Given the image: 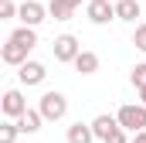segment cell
I'll list each match as a JSON object with an SVG mask.
<instances>
[{
    "label": "cell",
    "instance_id": "cell-23",
    "mask_svg": "<svg viewBox=\"0 0 146 143\" xmlns=\"http://www.w3.org/2000/svg\"><path fill=\"white\" fill-rule=\"evenodd\" d=\"M68 3H72V7H82V0H68Z\"/></svg>",
    "mask_w": 146,
    "mask_h": 143
},
{
    "label": "cell",
    "instance_id": "cell-14",
    "mask_svg": "<svg viewBox=\"0 0 146 143\" xmlns=\"http://www.w3.org/2000/svg\"><path fill=\"white\" fill-rule=\"evenodd\" d=\"M48 14H51L54 21H72L75 7L68 3V0H51V3H48Z\"/></svg>",
    "mask_w": 146,
    "mask_h": 143
},
{
    "label": "cell",
    "instance_id": "cell-21",
    "mask_svg": "<svg viewBox=\"0 0 146 143\" xmlns=\"http://www.w3.org/2000/svg\"><path fill=\"white\" fill-rule=\"evenodd\" d=\"M129 143H146V130H139V133H133V140Z\"/></svg>",
    "mask_w": 146,
    "mask_h": 143
},
{
    "label": "cell",
    "instance_id": "cell-4",
    "mask_svg": "<svg viewBox=\"0 0 146 143\" xmlns=\"http://www.w3.org/2000/svg\"><path fill=\"white\" fill-rule=\"evenodd\" d=\"M0 109H3V116H7V119H21V116L27 112V99H24V92H21V89H7V92H3Z\"/></svg>",
    "mask_w": 146,
    "mask_h": 143
},
{
    "label": "cell",
    "instance_id": "cell-17",
    "mask_svg": "<svg viewBox=\"0 0 146 143\" xmlns=\"http://www.w3.org/2000/svg\"><path fill=\"white\" fill-rule=\"evenodd\" d=\"M17 10H21V7H17L14 0H0V21H10V17H17Z\"/></svg>",
    "mask_w": 146,
    "mask_h": 143
},
{
    "label": "cell",
    "instance_id": "cell-6",
    "mask_svg": "<svg viewBox=\"0 0 146 143\" xmlns=\"http://www.w3.org/2000/svg\"><path fill=\"white\" fill-rule=\"evenodd\" d=\"M17 17H21V24H27V27H37L44 17H51L48 14V7L44 3H37V0H24L21 3V10H17Z\"/></svg>",
    "mask_w": 146,
    "mask_h": 143
},
{
    "label": "cell",
    "instance_id": "cell-10",
    "mask_svg": "<svg viewBox=\"0 0 146 143\" xmlns=\"http://www.w3.org/2000/svg\"><path fill=\"white\" fill-rule=\"evenodd\" d=\"M136 17H143L139 0H115V21H129V24H136Z\"/></svg>",
    "mask_w": 146,
    "mask_h": 143
},
{
    "label": "cell",
    "instance_id": "cell-22",
    "mask_svg": "<svg viewBox=\"0 0 146 143\" xmlns=\"http://www.w3.org/2000/svg\"><path fill=\"white\" fill-rule=\"evenodd\" d=\"M136 92H139V102H143V106H146V85H139Z\"/></svg>",
    "mask_w": 146,
    "mask_h": 143
},
{
    "label": "cell",
    "instance_id": "cell-13",
    "mask_svg": "<svg viewBox=\"0 0 146 143\" xmlns=\"http://www.w3.org/2000/svg\"><path fill=\"white\" fill-rule=\"evenodd\" d=\"M41 123H44V116H41V109H27L21 119H17V126H21V133H37L41 130Z\"/></svg>",
    "mask_w": 146,
    "mask_h": 143
},
{
    "label": "cell",
    "instance_id": "cell-8",
    "mask_svg": "<svg viewBox=\"0 0 146 143\" xmlns=\"http://www.w3.org/2000/svg\"><path fill=\"white\" fill-rule=\"evenodd\" d=\"M17 78H21V85H41V82L48 78V68H44L41 61H24V65L17 68Z\"/></svg>",
    "mask_w": 146,
    "mask_h": 143
},
{
    "label": "cell",
    "instance_id": "cell-2",
    "mask_svg": "<svg viewBox=\"0 0 146 143\" xmlns=\"http://www.w3.org/2000/svg\"><path fill=\"white\" fill-rule=\"evenodd\" d=\"M119 126H126L129 133H139L146 130V106L143 102H126V106H119Z\"/></svg>",
    "mask_w": 146,
    "mask_h": 143
},
{
    "label": "cell",
    "instance_id": "cell-5",
    "mask_svg": "<svg viewBox=\"0 0 146 143\" xmlns=\"http://www.w3.org/2000/svg\"><path fill=\"white\" fill-rule=\"evenodd\" d=\"M78 37L75 34H61V37H54V61H61V65H68V61H75L78 58Z\"/></svg>",
    "mask_w": 146,
    "mask_h": 143
},
{
    "label": "cell",
    "instance_id": "cell-9",
    "mask_svg": "<svg viewBox=\"0 0 146 143\" xmlns=\"http://www.w3.org/2000/svg\"><path fill=\"white\" fill-rule=\"evenodd\" d=\"M92 130H95V140H109L112 133L119 130V116H109V112H102V116H95L92 119Z\"/></svg>",
    "mask_w": 146,
    "mask_h": 143
},
{
    "label": "cell",
    "instance_id": "cell-12",
    "mask_svg": "<svg viewBox=\"0 0 146 143\" xmlns=\"http://www.w3.org/2000/svg\"><path fill=\"white\" fill-rule=\"evenodd\" d=\"M92 140H95L92 123H75V126H68V143H92Z\"/></svg>",
    "mask_w": 146,
    "mask_h": 143
},
{
    "label": "cell",
    "instance_id": "cell-1",
    "mask_svg": "<svg viewBox=\"0 0 146 143\" xmlns=\"http://www.w3.org/2000/svg\"><path fill=\"white\" fill-rule=\"evenodd\" d=\"M37 109H41V116H44L48 123H58V119L68 116V99H65L61 92H44L41 102H37Z\"/></svg>",
    "mask_w": 146,
    "mask_h": 143
},
{
    "label": "cell",
    "instance_id": "cell-19",
    "mask_svg": "<svg viewBox=\"0 0 146 143\" xmlns=\"http://www.w3.org/2000/svg\"><path fill=\"white\" fill-rule=\"evenodd\" d=\"M129 78H133V85H136V89H139V85H146V61H139V65L133 68V75H129Z\"/></svg>",
    "mask_w": 146,
    "mask_h": 143
},
{
    "label": "cell",
    "instance_id": "cell-11",
    "mask_svg": "<svg viewBox=\"0 0 146 143\" xmlns=\"http://www.w3.org/2000/svg\"><path fill=\"white\" fill-rule=\"evenodd\" d=\"M72 65L82 72V75H95V72H99V55H95V51H78V58H75Z\"/></svg>",
    "mask_w": 146,
    "mask_h": 143
},
{
    "label": "cell",
    "instance_id": "cell-16",
    "mask_svg": "<svg viewBox=\"0 0 146 143\" xmlns=\"http://www.w3.org/2000/svg\"><path fill=\"white\" fill-rule=\"evenodd\" d=\"M17 133H21L17 119H7V123L0 126V143H14V140H17Z\"/></svg>",
    "mask_w": 146,
    "mask_h": 143
},
{
    "label": "cell",
    "instance_id": "cell-7",
    "mask_svg": "<svg viewBox=\"0 0 146 143\" xmlns=\"http://www.w3.org/2000/svg\"><path fill=\"white\" fill-rule=\"evenodd\" d=\"M27 55H31V48L21 44V41H14V37H7V44L0 48V58H3L7 65H14V68H21V65L27 61Z\"/></svg>",
    "mask_w": 146,
    "mask_h": 143
},
{
    "label": "cell",
    "instance_id": "cell-15",
    "mask_svg": "<svg viewBox=\"0 0 146 143\" xmlns=\"http://www.w3.org/2000/svg\"><path fill=\"white\" fill-rule=\"evenodd\" d=\"M10 37H14V41H21V44H27L31 51L37 48V31H34V27H27V24H21V27H17Z\"/></svg>",
    "mask_w": 146,
    "mask_h": 143
},
{
    "label": "cell",
    "instance_id": "cell-20",
    "mask_svg": "<svg viewBox=\"0 0 146 143\" xmlns=\"http://www.w3.org/2000/svg\"><path fill=\"white\" fill-rule=\"evenodd\" d=\"M126 133H129V130H126V126H119V130H115L106 143H129V136H126Z\"/></svg>",
    "mask_w": 146,
    "mask_h": 143
},
{
    "label": "cell",
    "instance_id": "cell-18",
    "mask_svg": "<svg viewBox=\"0 0 146 143\" xmlns=\"http://www.w3.org/2000/svg\"><path fill=\"white\" fill-rule=\"evenodd\" d=\"M133 44L146 55V24H136V31H133Z\"/></svg>",
    "mask_w": 146,
    "mask_h": 143
},
{
    "label": "cell",
    "instance_id": "cell-3",
    "mask_svg": "<svg viewBox=\"0 0 146 143\" xmlns=\"http://www.w3.org/2000/svg\"><path fill=\"white\" fill-rule=\"evenodd\" d=\"M85 17L102 27V24L115 21V3H109V0H88V3H85Z\"/></svg>",
    "mask_w": 146,
    "mask_h": 143
}]
</instances>
